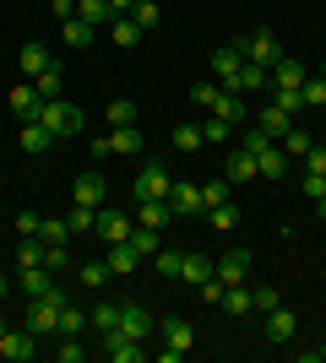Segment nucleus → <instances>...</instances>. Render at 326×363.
Listing matches in <instances>:
<instances>
[{
    "mask_svg": "<svg viewBox=\"0 0 326 363\" xmlns=\"http://www.w3.org/2000/svg\"><path fill=\"white\" fill-rule=\"evenodd\" d=\"M38 125H44L55 141H65V136H77V130H87V114H82L71 98H49V104L38 108Z\"/></svg>",
    "mask_w": 326,
    "mask_h": 363,
    "instance_id": "nucleus-1",
    "label": "nucleus"
},
{
    "mask_svg": "<svg viewBox=\"0 0 326 363\" xmlns=\"http://www.w3.org/2000/svg\"><path fill=\"white\" fill-rule=\"evenodd\" d=\"M158 336H163V347H158V363H180L190 347H196V325H190L185 315H169L163 325H158Z\"/></svg>",
    "mask_w": 326,
    "mask_h": 363,
    "instance_id": "nucleus-2",
    "label": "nucleus"
},
{
    "mask_svg": "<svg viewBox=\"0 0 326 363\" xmlns=\"http://www.w3.org/2000/svg\"><path fill=\"white\" fill-rule=\"evenodd\" d=\"M169 190H174V174L163 163H147L136 174V184H131V196H136V201H169Z\"/></svg>",
    "mask_w": 326,
    "mask_h": 363,
    "instance_id": "nucleus-3",
    "label": "nucleus"
},
{
    "mask_svg": "<svg viewBox=\"0 0 326 363\" xmlns=\"http://www.w3.org/2000/svg\"><path fill=\"white\" fill-rule=\"evenodd\" d=\"M239 49H245V60L266 65V71L283 60V44H278V33H272V28H256L250 38H239Z\"/></svg>",
    "mask_w": 326,
    "mask_h": 363,
    "instance_id": "nucleus-4",
    "label": "nucleus"
},
{
    "mask_svg": "<svg viewBox=\"0 0 326 363\" xmlns=\"http://www.w3.org/2000/svg\"><path fill=\"white\" fill-rule=\"evenodd\" d=\"M120 331L131 336V342H153L158 336V320L147 303H120Z\"/></svg>",
    "mask_w": 326,
    "mask_h": 363,
    "instance_id": "nucleus-5",
    "label": "nucleus"
},
{
    "mask_svg": "<svg viewBox=\"0 0 326 363\" xmlns=\"http://www.w3.org/2000/svg\"><path fill=\"white\" fill-rule=\"evenodd\" d=\"M98 352H104L109 363H141L147 358V342H131L125 331H104V347Z\"/></svg>",
    "mask_w": 326,
    "mask_h": 363,
    "instance_id": "nucleus-6",
    "label": "nucleus"
},
{
    "mask_svg": "<svg viewBox=\"0 0 326 363\" xmlns=\"http://www.w3.org/2000/svg\"><path fill=\"white\" fill-rule=\"evenodd\" d=\"M104 244H125L131 233H136V217H120L114 206H98V228H93Z\"/></svg>",
    "mask_w": 326,
    "mask_h": 363,
    "instance_id": "nucleus-7",
    "label": "nucleus"
},
{
    "mask_svg": "<svg viewBox=\"0 0 326 363\" xmlns=\"http://www.w3.org/2000/svg\"><path fill=\"white\" fill-rule=\"evenodd\" d=\"M250 125H256V130H266L272 141H283L288 130H294V114H288V108H278V104H261L256 114H250Z\"/></svg>",
    "mask_w": 326,
    "mask_h": 363,
    "instance_id": "nucleus-8",
    "label": "nucleus"
},
{
    "mask_svg": "<svg viewBox=\"0 0 326 363\" xmlns=\"http://www.w3.org/2000/svg\"><path fill=\"white\" fill-rule=\"evenodd\" d=\"M212 277L223 282V288H239L250 277V250H229L223 260H212Z\"/></svg>",
    "mask_w": 326,
    "mask_h": 363,
    "instance_id": "nucleus-9",
    "label": "nucleus"
},
{
    "mask_svg": "<svg viewBox=\"0 0 326 363\" xmlns=\"http://www.w3.org/2000/svg\"><path fill=\"white\" fill-rule=\"evenodd\" d=\"M33 352H38V336H33L28 325L0 336V358H6V363H33Z\"/></svg>",
    "mask_w": 326,
    "mask_h": 363,
    "instance_id": "nucleus-10",
    "label": "nucleus"
},
{
    "mask_svg": "<svg viewBox=\"0 0 326 363\" xmlns=\"http://www.w3.org/2000/svg\"><path fill=\"white\" fill-rule=\"evenodd\" d=\"M207 114H217V120H229L234 130H245V125H250V104H245V98H239V92H229V87L217 92V104L207 108Z\"/></svg>",
    "mask_w": 326,
    "mask_h": 363,
    "instance_id": "nucleus-11",
    "label": "nucleus"
},
{
    "mask_svg": "<svg viewBox=\"0 0 326 363\" xmlns=\"http://www.w3.org/2000/svg\"><path fill=\"white\" fill-rule=\"evenodd\" d=\"M266 87H272V71H266V65H256V60H245V65H239V76L229 82V92H239V98L266 92Z\"/></svg>",
    "mask_w": 326,
    "mask_h": 363,
    "instance_id": "nucleus-12",
    "label": "nucleus"
},
{
    "mask_svg": "<svg viewBox=\"0 0 326 363\" xmlns=\"http://www.w3.org/2000/svg\"><path fill=\"white\" fill-rule=\"evenodd\" d=\"M169 206H174V217H202V184L174 179V190H169Z\"/></svg>",
    "mask_w": 326,
    "mask_h": 363,
    "instance_id": "nucleus-13",
    "label": "nucleus"
},
{
    "mask_svg": "<svg viewBox=\"0 0 326 363\" xmlns=\"http://www.w3.org/2000/svg\"><path fill=\"white\" fill-rule=\"evenodd\" d=\"M223 179H229V184H250V179H261V163H256L245 147H234L229 163H223Z\"/></svg>",
    "mask_w": 326,
    "mask_h": 363,
    "instance_id": "nucleus-14",
    "label": "nucleus"
},
{
    "mask_svg": "<svg viewBox=\"0 0 326 363\" xmlns=\"http://www.w3.org/2000/svg\"><path fill=\"white\" fill-rule=\"evenodd\" d=\"M294 336H299V315L278 303V309L266 315V342H278V347H283V342H294Z\"/></svg>",
    "mask_w": 326,
    "mask_h": 363,
    "instance_id": "nucleus-15",
    "label": "nucleus"
},
{
    "mask_svg": "<svg viewBox=\"0 0 326 363\" xmlns=\"http://www.w3.org/2000/svg\"><path fill=\"white\" fill-rule=\"evenodd\" d=\"M239 65H245V49H239V44H223V49L212 55V82H223V87H229L234 76H239Z\"/></svg>",
    "mask_w": 326,
    "mask_h": 363,
    "instance_id": "nucleus-16",
    "label": "nucleus"
},
{
    "mask_svg": "<svg viewBox=\"0 0 326 363\" xmlns=\"http://www.w3.org/2000/svg\"><path fill=\"white\" fill-rule=\"evenodd\" d=\"M104 266H109V277H131L141 266V255H136V244L125 239V244H109V255H104Z\"/></svg>",
    "mask_w": 326,
    "mask_h": 363,
    "instance_id": "nucleus-17",
    "label": "nucleus"
},
{
    "mask_svg": "<svg viewBox=\"0 0 326 363\" xmlns=\"http://www.w3.org/2000/svg\"><path fill=\"white\" fill-rule=\"evenodd\" d=\"M16 147L28 152V157H44V152L55 147V136H49V130H44V125H38V120H28V125H22V130H16Z\"/></svg>",
    "mask_w": 326,
    "mask_h": 363,
    "instance_id": "nucleus-18",
    "label": "nucleus"
},
{
    "mask_svg": "<svg viewBox=\"0 0 326 363\" xmlns=\"http://www.w3.org/2000/svg\"><path fill=\"white\" fill-rule=\"evenodd\" d=\"M109 201V184H104V174H77V206H104Z\"/></svg>",
    "mask_w": 326,
    "mask_h": 363,
    "instance_id": "nucleus-19",
    "label": "nucleus"
},
{
    "mask_svg": "<svg viewBox=\"0 0 326 363\" xmlns=\"http://www.w3.org/2000/svg\"><path fill=\"white\" fill-rule=\"evenodd\" d=\"M38 108H44V98H38V87H33V82H28V87H11V114H16L22 125L38 120Z\"/></svg>",
    "mask_w": 326,
    "mask_h": 363,
    "instance_id": "nucleus-20",
    "label": "nucleus"
},
{
    "mask_svg": "<svg viewBox=\"0 0 326 363\" xmlns=\"http://www.w3.org/2000/svg\"><path fill=\"white\" fill-rule=\"evenodd\" d=\"M93 38H98V28H93V22H82V16H65V22H60V44H71V49H87Z\"/></svg>",
    "mask_w": 326,
    "mask_h": 363,
    "instance_id": "nucleus-21",
    "label": "nucleus"
},
{
    "mask_svg": "<svg viewBox=\"0 0 326 363\" xmlns=\"http://www.w3.org/2000/svg\"><path fill=\"white\" fill-rule=\"evenodd\" d=\"M163 223H174L169 201H136V228H163Z\"/></svg>",
    "mask_w": 326,
    "mask_h": 363,
    "instance_id": "nucleus-22",
    "label": "nucleus"
},
{
    "mask_svg": "<svg viewBox=\"0 0 326 363\" xmlns=\"http://www.w3.org/2000/svg\"><path fill=\"white\" fill-rule=\"evenodd\" d=\"M256 163H261V179H288V168H294V163H288V152H283L278 141H272V147H266Z\"/></svg>",
    "mask_w": 326,
    "mask_h": 363,
    "instance_id": "nucleus-23",
    "label": "nucleus"
},
{
    "mask_svg": "<svg viewBox=\"0 0 326 363\" xmlns=\"http://www.w3.org/2000/svg\"><path fill=\"white\" fill-rule=\"evenodd\" d=\"M305 76H310V71H305L294 55H283V60L272 65V87H305Z\"/></svg>",
    "mask_w": 326,
    "mask_h": 363,
    "instance_id": "nucleus-24",
    "label": "nucleus"
},
{
    "mask_svg": "<svg viewBox=\"0 0 326 363\" xmlns=\"http://www.w3.org/2000/svg\"><path fill=\"white\" fill-rule=\"evenodd\" d=\"M22 293H28V298H44V293H55V277H49V266H22Z\"/></svg>",
    "mask_w": 326,
    "mask_h": 363,
    "instance_id": "nucleus-25",
    "label": "nucleus"
},
{
    "mask_svg": "<svg viewBox=\"0 0 326 363\" xmlns=\"http://www.w3.org/2000/svg\"><path fill=\"white\" fill-rule=\"evenodd\" d=\"M109 152H120V157H136V152H141V130H136V125H114V136H109Z\"/></svg>",
    "mask_w": 326,
    "mask_h": 363,
    "instance_id": "nucleus-26",
    "label": "nucleus"
},
{
    "mask_svg": "<svg viewBox=\"0 0 326 363\" xmlns=\"http://www.w3.org/2000/svg\"><path fill=\"white\" fill-rule=\"evenodd\" d=\"M207 277H212V260H207V255H190V250H185V266H180V282H185V288H202Z\"/></svg>",
    "mask_w": 326,
    "mask_h": 363,
    "instance_id": "nucleus-27",
    "label": "nucleus"
},
{
    "mask_svg": "<svg viewBox=\"0 0 326 363\" xmlns=\"http://www.w3.org/2000/svg\"><path fill=\"white\" fill-rule=\"evenodd\" d=\"M174 152H202L207 147V136H202V125H196V120H185V125H174Z\"/></svg>",
    "mask_w": 326,
    "mask_h": 363,
    "instance_id": "nucleus-28",
    "label": "nucleus"
},
{
    "mask_svg": "<svg viewBox=\"0 0 326 363\" xmlns=\"http://www.w3.org/2000/svg\"><path fill=\"white\" fill-rule=\"evenodd\" d=\"M16 65H22V71H28V82H33V76H38V71H49L55 60H49V49H44V44H22Z\"/></svg>",
    "mask_w": 326,
    "mask_h": 363,
    "instance_id": "nucleus-29",
    "label": "nucleus"
},
{
    "mask_svg": "<svg viewBox=\"0 0 326 363\" xmlns=\"http://www.w3.org/2000/svg\"><path fill=\"white\" fill-rule=\"evenodd\" d=\"M33 87H38V98H65V76H60V65H49V71H38L33 76Z\"/></svg>",
    "mask_w": 326,
    "mask_h": 363,
    "instance_id": "nucleus-30",
    "label": "nucleus"
},
{
    "mask_svg": "<svg viewBox=\"0 0 326 363\" xmlns=\"http://www.w3.org/2000/svg\"><path fill=\"white\" fill-rule=\"evenodd\" d=\"M153 266H158V277H163V282H180V266H185V250H158V255H153Z\"/></svg>",
    "mask_w": 326,
    "mask_h": 363,
    "instance_id": "nucleus-31",
    "label": "nucleus"
},
{
    "mask_svg": "<svg viewBox=\"0 0 326 363\" xmlns=\"http://www.w3.org/2000/svg\"><path fill=\"white\" fill-rule=\"evenodd\" d=\"M131 22H136L141 33H153L158 22H163V6H158V0H136V6H131Z\"/></svg>",
    "mask_w": 326,
    "mask_h": 363,
    "instance_id": "nucleus-32",
    "label": "nucleus"
},
{
    "mask_svg": "<svg viewBox=\"0 0 326 363\" xmlns=\"http://www.w3.org/2000/svg\"><path fill=\"white\" fill-rule=\"evenodd\" d=\"M77 16L93 22V28H104V22H114V6L109 0H77Z\"/></svg>",
    "mask_w": 326,
    "mask_h": 363,
    "instance_id": "nucleus-33",
    "label": "nucleus"
},
{
    "mask_svg": "<svg viewBox=\"0 0 326 363\" xmlns=\"http://www.w3.org/2000/svg\"><path fill=\"white\" fill-rule=\"evenodd\" d=\"M278 147L288 152V163H299V157H305V152L315 147V136H310V130H299V125H294V130H288V136H283Z\"/></svg>",
    "mask_w": 326,
    "mask_h": 363,
    "instance_id": "nucleus-34",
    "label": "nucleus"
},
{
    "mask_svg": "<svg viewBox=\"0 0 326 363\" xmlns=\"http://www.w3.org/2000/svg\"><path fill=\"white\" fill-rule=\"evenodd\" d=\"M109 33H114V44H120V49H136V44H141V28L131 22V16H114V22H109Z\"/></svg>",
    "mask_w": 326,
    "mask_h": 363,
    "instance_id": "nucleus-35",
    "label": "nucleus"
},
{
    "mask_svg": "<svg viewBox=\"0 0 326 363\" xmlns=\"http://www.w3.org/2000/svg\"><path fill=\"white\" fill-rule=\"evenodd\" d=\"M77 282H82L87 293H98V288L109 282V266H104V260H87V266H77Z\"/></svg>",
    "mask_w": 326,
    "mask_h": 363,
    "instance_id": "nucleus-36",
    "label": "nucleus"
},
{
    "mask_svg": "<svg viewBox=\"0 0 326 363\" xmlns=\"http://www.w3.org/2000/svg\"><path fill=\"white\" fill-rule=\"evenodd\" d=\"M98 325V336L104 331H120V303H93V315H87Z\"/></svg>",
    "mask_w": 326,
    "mask_h": 363,
    "instance_id": "nucleus-37",
    "label": "nucleus"
},
{
    "mask_svg": "<svg viewBox=\"0 0 326 363\" xmlns=\"http://www.w3.org/2000/svg\"><path fill=\"white\" fill-rule=\"evenodd\" d=\"M131 244H136V255H141V260H153L158 250H163V239H158V228H136V233H131Z\"/></svg>",
    "mask_w": 326,
    "mask_h": 363,
    "instance_id": "nucleus-38",
    "label": "nucleus"
},
{
    "mask_svg": "<svg viewBox=\"0 0 326 363\" xmlns=\"http://www.w3.org/2000/svg\"><path fill=\"white\" fill-rule=\"evenodd\" d=\"M38 239L44 244H65L71 239V223H65V217H44V223H38Z\"/></svg>",
    "mask_w": 326,
    "mask_h": 363,
    "instance_id": "nucleus-39",
    "label": "nucleus"
},
{
    "mask_svg": "<svg viewBox=\"0 0 326 363\" xmlns=\"http://www.w3.org/2000/svg\"><path fill=\"white\" fill-rule=\"evenodd\" d=\"M229 190H234L229 179H207V184H202V212H212V206H223V201H229Z\"/></svg>",
    "mask_w": 326,
    "mask_h": 363,
    "instance_id": "nucleus-40",
    "label": "nucleus"
},
{
    "mask_svg": "<svg viewBox=\"0 0 326 363\" xmlns=\"http://www.w3.org/2000/svg\"><path fill=\"white\" fill-rule=\"evenodd\" d=\"M266 92H272V104L288 108V114H299V108H305V87H266Z\"/></svg>",
    "mask_w": 326,
    "mask_h": 363,
    "instance_id": "nucleus-41",
    "label": "nucleus"
},
{
    "mask_svg": "<svg viewBox=\"0 0 326 363\" xmlns=\"http://www.w3.org/2000/svg\"><path fill=\"white\" fill-rule=\"evenodd\" d=\"M207 223H212L217 233H229V228L239 223V206H234V201H223V206H212V212H207Z\"/></svg>",
    "mask_w": 326,
    "mask_h": 363,
    "instance_id": "nucleus-42",
    "label": "nucleus"
},
{
    "mask_svg": "<svg viewBox=\"0 0 326 363\" xmlns=\"http://www.w3.org/2000/svg\"><path fill=\"white\" fill-rule=\"evenodd\" d=\"M217 309H229V315H250V288H245V282H239V288H229Z\"/></svg>",
    "mask_w": 326,
    "mask_h": 363,
    "instance_id": "nucleus-43",
    "label": "nucleus"
},
{
    "mask_svg": "<svg viewBox=\"0 0 326 363\" xmlns=\"http://www.w3.org/2000/svg\"><path fill=\"white\" fill-rule=\"evenodd\" d=\"M82 331H87V315H82L77 303H65L60 309V336H82Z\"/></svg>",
    "mask_w": 326,
    "mask_h": 363,
    "instance_id": "nucleus-44",
    "label": "nucleus"
},
{
    "mask_svg": "<svg viewBox=\"0 0 326 363\" xmlns=\"http://www.w3.org/2000/svg\"><path fill=\"white\" fill-rule=\"evenodd\" d=\"M16 266H44V239H22L16 244Z\"/></svg>",
    "mask_w": 326,
    "mask_h": 363,
    "instance_id": "nucleus-45",
    "label": "nucleus"
},
{
    "mask_svg": "<svg viewBox=\"0 0 326 363\" xmlns=\"http://www.w3.org/2000/svg\"><path fill=\"white\" fill-rule=\"evenodd\" d=\"M104 114H109V125H136V104H131V98H114Z\"/></svg>",
    "mask_w": 326,
    "mask_h": 363,
    "instance_id": "nucleus-46",
    "label": "nucleus"
},
{
    "mask_svg": "<svg viewBox=\"0 0 326 363\" xmlns=\"http://www.w3.org/2000/svg\"><path fill=\"white\" fill-rule=\"evenodd\" d=\"M278 288H250V309H256V315H272V309H278Z\"/></svg>",
    "mask_w": 326,
    "mask_h": 363,
    "instance_id": "nucleus-47",
    "label": "nucleus"
},
{
    "mask_svg": "<svg viewBox=\"0 0 326 363\" xmlns=\"http://www.w3.org/2000/svg\"><path fill=\"white\" fill-rule=\"evenodd\" d=\"M65 223H71V233H93V228H98V212H93V206H71V217H65Z\"/></svg>",
    "mask_w": 326,
    "mask_h": 363,
    "instance_id": "nucleus-48",
    "label": "nucleus"
},
{
    "mask_svg": "<svg viewBox=\"0 0 326 363\" xmlns=\"http://www.w3.org/2000/svg\"><path fill=\"white\" fill-rule=\"evenodd\" d=\"M217 92H223V82H196V87H190V104H196V108H212Z\"/></svg>",
    "mask_w": 326,
    "mask_h": 363,
    "instance_id": "nucleus-49",
    "label": "nucleus"
},
{
    "mask_svg": "<svg viewBox=\"0 0 326 363\" xmlns=\"http://www.w3.org/2000/svg\"><path fill=\"white\" fill-rule=\"evenodd\" d=\"M55 358H60V363H82V358H87V347H82V336H60V347H55Z\"/></svg>",
    "mask_w": 326,
    "mask_h": 363,
    "instance_id": "nucleus-50",
    "label": "nucleus"
},
{
    "mask_svg": "<svg viewBox=\"0 0 326 363\" xmlns=\"http://www.w3.org/2000/svg\"><path fill=\"white\" fill-rule=\"evenodd\" d=\"M305 108H326V76H305Z\"/></svg>",
    "mask_w": 326,
    "mask_h": 363,
    "instance_id": "nucleus-51",
    "label": "nucleus"
},
{
    "mask_svg": "<svg viewBox=\"0 0 326 363\" xmlns=\"http://www.w3.org/2000/svg\"><path fill=\"white\" fill-rule=\"evenodd\" d=\"M239 147H245L250 157H261V152L272 147V136H266V130H256V125H245V141H239Z\"/></svg>",
    "mask_w": 326,
    "mask_h": 363,
    "instance_id": "nucleus-52",
    "label": "nucleus"
},
{
    "mask_svg": "<svg viewBox=\"0 0 326 363\" xmlns=\"http://www.w3.org/2000/svg\"><path fill=\"white\" fill-rule=\"evenodd\" d=\"M202 136H207V141H229V136H234V125H229V120H217V114H207Z\"/></svg>",
    "mask_w": 326,
    "mask_h": 363,
    "instance_id": "nucleus-53",
    "label": "nucleus"
},
{
    "mask_svg": "<svg viewBox=\"0 0 326 363\" xmlns=\"http://www.w3.org/2000/svg\"><path fill=\"white\" fill-rule=\"evenodd\" d=\"M299 163H305V174H326V141H315V147L305 152Z\"/></svg>",
    "mask_w": 326,
    "mask_h": 363,
    "instance_id": "nucleus-54",
    "label": "nucleus"
},
{
    "mask_svg": "<svg viewBox=\"0 0 326 363\" xmlns=\"http://www.w3.org/2000/svg\"><path fill=\"white\" fill-rule=\"evenodd\" d=\"M38 223H44L38 212H22L16 217V239H38Z\"/></svg>",
    "mask_w": 326,
    "mask_h": 363,
    "instance_id": "nucleus-55",
    "label": "nucleus"
},
{
    "mask_svg": "<svg viewBox=\"0 0 326 363\" xmlns=\"http://www.w3.org/2000/svg\"><path fill=\"white\" fill-rule=\"evenodd\" d=\"M299 190H305L310 201H321V196H326V174H305V179H299Z\"/></svg>",
    "mask_w": 326,
    "mask_h": 363,
    "instance_id": "nucleus-56",
    "label": "nucleus"
},
{
    "mask_svg": "<svg viewBox=\"0 0 326 363\" xmlns=\"http://www.w3.org/2000/svg\"><path fill=\"white\" fill-rule=\"evenodd\" d=\"M49 11H55V16L65 22V16H77V0H49Z\"/></svg>",
    "mask_w": 326,
    "mask_h": 363,
    "instance_id": "nucleus-57",
    "label": "nucleus"
},
{
    "mask_svg": "<svg viewBox=\"0 0 326 363\" xmlns=\"http://www.w3.org/2000/svg\"><path fill=\"white\" fill-rule=\"evenodd\" d=\"M109 6H114V16H131V6H136V0H109Z\"/></svg>",
    "mask_w": 326,
    "mask_h": 363,
    "instance_id": "nucleus-58",
    "label": "nucleus"
},
{
    "mask_svg": "<svg viewBox=\"0 0 326 363\" xmlns=\"http://www.w3.org/2000/svg\"><path fill=\"white\" fill-rule=\"evenodd\" d=\"M6 293H11V282H6V277H0V298H6Z\"/></svg>",
    "mask_w": 326,
    "mask_h": 363,
    "instance_id": "nucleus-59",
    "label": "nucleus"
},
{
    "mask_svg": "<svg viewBox=\"0 0 326 363\" xmlns=\"http://www.w3.org/2000/svg\"><path fill=\"white\" fill-rule=\"evenodd\" d=\"M315 212H321V217H326V196H321V201H315Z\"/></svg>",
    "mask_w": 326,
    "mask_h": 363,
    "instance_id": "nucleus-60",
    "label": "nucleus"
},
{
    "mask_svg": "<svg viewBox=\"0 0 326 363\" xmlns=\"http://www.w3.org/2000/svg\"><path fill=\"white\" fill-rule=\"evenodd\" d=\"M315 358H321V363H326V342H321V347H315Z\"/></svg>",
    "mask_w": 326,
    "mask_h": 363,
    "instance_id": "nucleus-61",
    "label": "nucleus"
},
{
    "mask_svg": "<svg viewBox=\"0 0 326 363\" xmlns=\"http://www.w3.org/2000/svg\"><path fill=\"white\" fill-rule=\"evenodd\" d=\"M6 331H11V325H6V320H0V336H6Z\"/></svg>",
    "mask_w": 326,
    "mask_h": 363,
    "instance_id": "nucleus-62",
    "label": "nucleus"
},
{
    "mask_svg": "<svg viewBox=\"0 0 326 363\" xmlns=\"http://www.w3.org/2000/svg\"><path fill=\"white\" fill-rule=\"evenodd\" d=\"M321 76H326V60H321Z\"/></svg>",
    "mask_w": 326,
    "mask_h": 363,
    "instance_id": "nucleus-63",
    "label": "nucleus"
}]
</instances>
